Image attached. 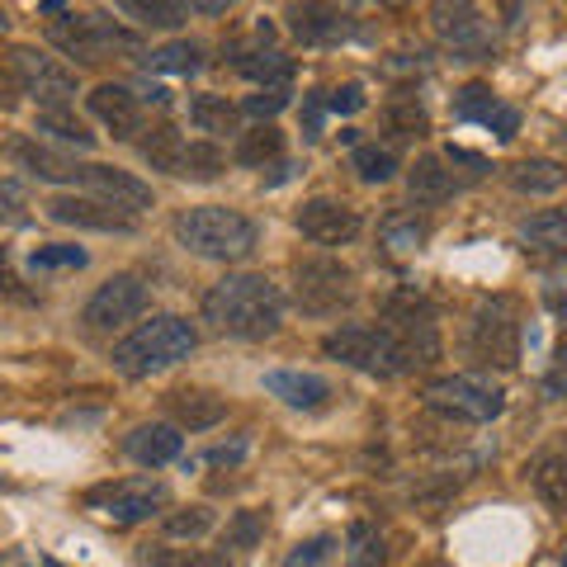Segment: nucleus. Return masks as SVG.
Returning <instances> with one entry per match:
<instances>
[{
    "instance_id": "obj_40",
    "label": "nucleus",
    "mask_w": 567,
    "mask_h": 567,
    "mask_svg": "<svg viewBox=\"0 0 567 567\" xmlns=\"http://www.w3.org/2000/svg\"><path fill=\"white\" fill-rule=\"evenodd\" d=\"M91 260L81 251V246H66V241H58V246H39V251H33V270H81V265Z\"/></svg>"
},
{
    "instance_id": "obj_48",
    "label": "nucleus",
    "mask_w": 567,
    "mask_h": 567,
    "mask_svg": "<svg viewBox=\"0 0 567 567\" xmlns=\"http://www.w3.org/2000/svg\"><path fill=\"white\" fill-rule=\"evenodd\" d=\"M181 567H233V554L227 548H194V554H181Z\"/></svg>"
},
{
    "instance_id": "obj_38",
    "label": "nucleus",
    "mask_w": 567,
    "mask_h": 567,
    "mask_svg": "<svg viewBox=\"0 0 567 567\" xmlns=\"http://www.w3.org/2000/svg\"><path fill=\"white\" fill-rule=\"evenodd\" d=\"M39 133H52V137H62V142H76V147H91V142H95V133H85V123L71 118L66 110H43L39 114Z\"/></svg>"
},
{
    "instance_id": "obj_52",
    "label": "nucleus",
    "mask_w": 567,
    "mask_h": 567,
    "mask_svg": "<svg viewBox=\"0 0 567 567\" xmlns=\"http://www.w3.org/2000/svg\"><path fill=\"white\" fill-rule=\"evenodd\" d=\"M142 100H152V104H166V100H171V91H166V85H152V81H142Z\"/></svg>"
},
{
    "instance_id": "obj_51",
    "label": "nucleus",
    "mask_w": 567,
    "mask_h": 567,
    "mask_svg": "<svg viewBox=\"0 0 567 567\" xmlns=\"http://www.w3.org/2000/svg\"><path fill=\"white\" fill-rule=\"evenodd\" d=\"M246 454V445H241V440H237V445H218V450H213L208 458H213V464H237V458Z\"/></svg>"
},
{
    "instance_id": "obj_18",
    "label": "nucleus",
    "mask_w": 567,
    "mask_h": 567,
    "mask_svg": "<svg viewBox=\"0 0 567 567\" xmlns=\"http://www.w3.org/2000/svg\"><path fill=\"white\" fill-rule=\"evenodd\" d=\"M520 246L529 260L563 265L567 260V208H544L520 227Z\"/></svg>"
},
{
    "instance_id": "obj_41",
    "label": "nucleus",
    "mask_w": 567,
    "mask_h": 567,
    "mask_svg": "<svg viewBox=\"0 0 567 567\" xmlns=\"http://www.w3.org/2000/svg\"><path fill=\"white\" fill-rule=\"evenodd\" d=\"M388 128H393L398 137H421L425 133V110L412 100H393L388 104Z\"/></svg>"
},
{
    "instance_id": "obj_45",
    "label": "nucleus",
    "mask_w": 567,
    "mask_h": 567,
    "mask_svg": "<svg viewBox=\"0 0 567 567\" xmlns=\"http://www.w3.org/2000/svg\"><path fill=\"white\" fill-rule=\"evenodd\" d=\"M0 218H6V223L24 218V189L14 181H0Z\"/></svg>"
},
{
    "instance_id": "obj_14",
    "label": "nucleus",
    "mask_w": 567,
    "mask_h": 567,
    "mask_svg": "<svg viewBox=\"0 0 567 567\" xmlns=\"http://www.w3.org/2000/svg\"><path fill=\"white\" fill-rule=\"evenodd\" d=\"M81 185L85 189H95V199H104L110 208H118V213H142V208H152V185L147 181H137V175H128V171H118V166H85V175H81Z\"/></svg>"
},
{
    "instance_id": "obj_26",
    "label": "nucleus",
    "mask_w": 567,
    "mask_h": 567,
    "mask_svg": "<svg viewBox=\"0 0 567 567\" xmlns=\"http://www.w3.org/2000/svg\"><path fill=\"white\" fill-rule=\"evenodd\" d=\"M237 66H241L246 81L265 85V91H289V81H293V62L275 48H260V52H251V58H241Z\"/></svg>"
},
{
    "instance_id": "obj_42",
    "label": "nucleus",
    "mask_w": 567,
    "mask_h": 567,
    "mask_svg": "<svg viewBox=\"0 0 567 567\" xmlns=\"http://www.w3.org/2000/svg\"><path fill=\"white\" fill-rule=\"evenodd\" d=\"M336 554V535H317V539H303L293 548L289 558H284V567H327Z\"/></svg>"
},
{
    "instance_id": "obj_30",
    "label": "nucleus",
    "mask_w": 567,
    "mask_h": 567,
    "mask_svg": "<svg viewBox=\"0 0 567 567\" xmlns=\"http://www.w3.org/2000/svg\"><path fill=\"white\" fill-rule=\"evenodd\" d=\"M350 171L360 175L364 185H383V181L398 175V156L388 147H379V142H360V147L350 152Z\"/></svg>"
},
{
    "instance_id": "obj_33",
    "label": "nucleus",
    "mask_w": 567,
    "mask_h": 567,
    "mask_svg": "<svg viewBox=\"0 0 567 567\" xmlns=\"http://www.w3.org/2000/svg\"><path fill=\"white\" fill-rule=\"evenodd\" d=\"M147 66L152 71H166V76H189V71L204 66V48L199 43H166V48L152 52Z\"/></svg>"
},
{
    "instance_id": "obj_12",
    "label": "nucleus",
    "mask_w": 567,
    "mask_h": 567,
    "mask_svg": "<svg viewBox=\"0 0 567 567\" xmlns=\"http://www.w3.org/2000/svg\"><path fill=\"white\" fill-rule=\"evenodd\" d=\"M298 233H303L312 246H346L354 233H360V213L341 199H308L298 208Z\"/></svg>"
},
{
    "instance_id": "obj_25",
    "label": "nucleus",
    "mask_w": 567,
    "mask_h": 567,
    "mask_svg": "<svg viewBox=\"0 0 567 567\" xmlns=\"http://www.w3.org/2000/svg\"><path fill=\"white\" fill-rule=\"evenodd\" d=\"M185 147H189V142L181 137V133H175L171 128V123H156V128L147 133V137H142V162H147L152 171H166V175H181V166H185Z\"/></svg>"
},
{
    "instance_id": "obj_6",
    "label": "nucleus",
    "mask_w": 567,
    "mask_h": 567,
    "mask_svg": "<svg viewBox=\"0 0 567 567\" xmlns=\"http://www.w3.org/2000/svg\"><path fill=\"white\" fill-rule=\"evenodd\" d=\"M293 298H298V308H303V312L331 317V312H341L354 298V275L346 270L341 260H331V256L298 260L293 265Z\"/></svg>"
},
{
    "instance_id": "obj_50",
    "label": "nucleus",
    "mask_w": 567,
    "mask_h": 567,
    "mask_svg": "<svg viewBox=\"0 0 567 567\" xmlns=\"http://www.w3.org/2000/svg\"><path fill=\"white\" fill-rule=\"evenodd\" d=\"M450 166H464V175L468 181H483V175L492 171L483 156H473V152H464V147H450Z\"/></svg>"
},
{
    "instance_id": "obj_34",
    "label": "nucleus",
    "mask_w": 567,
    "mask_h": 567,
    "mask_svg": "<svg viewBox=\"0 0 567 567\" xmlns=\"http://www.w3.org/2000/svg\"><path fill=\"white\" fill-rule=\"evenodd\" d=\"M379 233H383V246H388V251L412 256V251H421V241H425V223L406 218V213H388Z\"/></svg>"
},
{
    "instance_id": "obj_54",
    "label": "nucleus",
    "mask_w": 567,
    "mask_h": 567,
    "mask_svg": "<svg viewBox=\"0 0 567 567\" xmlns=\"http://www.w3.org/2000/svg\"><path fill=\"white\" fill-rule=\"evenodd\" d=\"M554 312H558V322L567 327V293H554Z\"/></svg>"
},
{
    "instance_id": "obj_19",
    "label": "nucleus",
    "mask_w": 567,
    "mask_h": 567,
    "mask_svg": "<svg viewBox=\"0 0 567 567\" xmlns=\"http://www.w3.org/2000/svg\"><path fill=\"white\" fill-rule=\"evenodd\" d=\"M91 114H95L114 137L142 133V110H137V95L128 91V85H114V81L95 85V91H91Z\"/></svg>"
},
{
    "instance_id": "obj_24",
    "label": "nucleus",
    "mask_w": 567,
    "mask_h": 567,
    "mask_svg": "<svg viewBox=\"0 0 567 567\" xmlns=\"http://www.w3.org/2000/svg\"><path fill=\"white\" fill-rule=\"evenodd\" d=\"M123 450H128L137 464H147V468H162L171 464V458H181V431L175 425H137V431L123 440Z\"/></svg>"
},
{
    "instance_id": "obj_3",
    "label": "nucleus",
    "mask_w": 567,
    "mask_h": 567,
    "mask_svg": "<svg viewBox=\"0 0 567 567\" xmlns=\"http://www.w3.org/2000/svg\"><path fill=\"white\" fill-rule=\"evenodd\" d=\"M175 241L204 260H246L256 251V223L237 208L204 204V208H185L175 218Z\"/></svg>"
},
{
    "instance_id": "obj_36",
    "label": "nucleus",
    "mask_w": 567,
    "mask_h": 567,
    "mask_svg": "<svg viewBox=\"0 0 567 567\" xmlns=\"http://www.w3.org/2000/svg\"><path fill=\"white\" fill-rule=\"evenodd\" d=\"M213 529V511L208 506H181L166 516V539H204Z\"/></svg>"
},
{
    "instance_id": "obj_46",
    "label": "nucleus",
    "mask_w": 567,
    "mask_h": 567,
    "mask_svg": "<svg viewBox=\"0 0 567 567\" xmlns=\"http://www.w3.org/2000/svg\"><path fill=\"white\" fill-rule=\"evenodd\" d=\"M360 104H364V91H360V85H341V91H331L327 95V110L331 114H354V110H360Z\"/></svg>"
},
{
    "instance_id": "obj_55",
    "label": "nucleus",
    "mask_w": 567,
    "mask_h": 567,
    "mask_svg": "<svg viewBox=\"0 0 567 567\" xmlns=\"http://www.w3.org/2000/svg\"><path fill=\"white\" fill-rule=\"evenodd\" d=\"M6 24H10V20H6V10H0V29H6Z\"/></svg>"
},
{
    "instance_id": "obj_53",
    "label": "nucleus",
    "mask_w": 567,
    "mask_h": 567,
    "mask_svg": "<svg viewBox=\"0 0 567 567\" xmlns=\"http://www.w3.org/2000/svg\"><path fill=\"white\" fill-rule=\"evenodd\" d=\"M10 104H14V81L0 71V110H10Z\"/></svg>"
},
{
    "instance_id": "obj_21",
    "label": "nucleus",
    "mask_w": 567,
    "mask_h": 567,
    "mask_svg": "<svg viewBox=\"0 0 567 567\" xmlns=\"http://www.w3.org/2000/svg\"><path fill=\"white\" fill-rule=\"evenodd\" d=\"M171 416L189 425V431H213L223 416H227V402L218 393H208V388H175V393L166 398Z\"/></svg>"
},
{
    "instance_id": "obj_16",
    "label": "nucleus",
    "mask_w": 567,
    "mask_h": 567,
    "mask_svg": "<svg viewBox=\"0 0 567 567\" xmlns=\"http://www.w3.org/2000/svg\"><path fill=\"white\" fill-rule=\"evenodd\" d=\"M48 218L66 223V227H91V233H133L137 227L128 213L110 208L104 199H71V194H62V199L48 204Z\"/></svg>"
},
{
    "instance_id": "obj_39",
    "label": "nucleus",
    "mask_w": 567,
    "mask_h": 567,
    "mask_svg": "<svg viewBox=\"0 0 567 567\" xmlns=\"http://www.w3.org/2000/svg\"><path fill=\"white\" fill-rule=\"evenodd\" d=\"M496 104H502V100H492L487 85H468V91H458V100H454V118H464V123H487Z\"/></svg>"
},
{
    "instance_id": "obj_43",
    "label": "nucleus",
    "mask_w": 567,
    "mask_h": 567,
    "mask_svg": "<svg viewBox=\"0 0 567 567\" xmlns=\"http://www.w3.org/2000/svg\"><path fill=\"white\" fill-rule=\"evenodd\" d=\"M284 104H289V91H260V95H246V114L256 118H275Z\"/></svg>"
},
{
    "instance_id": "obj_17",
    "label": "nucleus",
    "mask_w": 567,
    "mask_h": 567,
    "mask_svg": "<svg viewBox=\"0 0 567 567\" xmlns=\"http://www.w3.org/2000/svg\"><path fill=\"white\" fill-rule=\"evenodd\" d=\"M260 383L265 393L279 398L284 406H293V412H317L331 398V383L322 374H308V369H270Z\"/></svg>"
},
{
    "instance_id": "obj_47",
    "label": "nucleus",
    "mask_w": 567,
    "mask_h": 567,
    "mask_svg": "<svg viewBox=\"0 0 567 567\" xmlns=\"http://www.w3.org/2000/svg\"><path fill=\"white\" fill-rule=\"evenodd\" d=\"M137 567H181V554L166 544H142L137 548Z\"/></svg>"
},
{
    "instance_id": "obj_7",
    "label": "nucleus",
    "mask_w": 567,
    "mask_h": 567,
    "mask_svg": "<svg viewBox=\"0 0 567 567\" xmlns=\"http://www.w3.org/2000/svg\"><path fill=\"white\" fill-rule=\"evenodd\" d=\"M425 402L445 416H464V421H496L506 406V393L477 374H450V379H435L425 388Z\"/></svg>"
},
{
    "instance_id": "obj_9",
    "label": "nucleus",
    "mask_w": 567,
    "mask_h": 567,
    "mask_svg": "<svg viewBox=\"0 0 567 567\" xmlns=\"http://www.w3.org/2000/svg\"><path fill=\"white\" fill-rule=\"evenodd\" d=\"M10 58H14V76H20L24 95H33L43 110H66L71 95H76V76L62 62L43 58L39 48H14Z\"/></svg>"
},
{
    "instance_id": "obj_35",
    "label": "nucleus",
    "mask_w": 567,
    "mask_h": 567,
    "mask_svg": "<svg viewBox=\"0 0 567 567\" xmlns=\"http://www.w3.org/2000/svg\"><path fill=\"white\" fill-rule=\"evenodd\" d=\"M118 10L133 14V20H142V24H152V29H175L194 14V6H166V0H152V6L147 0H123Z\"/></svg>"
},
{
    "instance_id": "obj_22",
    "label": "nucleus",
    "mask_w": 567,
    "mask_h": 567,
    "mask_svg": "<svg viewBox=\"0 0 567 567\" xmlns=\"http://www.w3.org/2000/svg\"><path fill=\"white\" fill-rule=\"evenodd\" d=\"M454 189H458V181L445 171L440 156H421V162L406 171V194H412V204H421V208H440L445 199H454Z\"/></svg>"
},
{
    "instance_id": "obj_15",
    "label": "nucleus",
    "mask_w": 567,
    "mask_h": 567,
    "mask_svg": "<svg viewBox=\"0 0 567 567\" xmlns=\"http://www.w3.org/2000/svg\"><path fill=\"white\" fill-rule=\"evenodd\" d=\"M10 162L29 171V175H39V181L48 185H71V181H81L85 166L76 162V156H66V152H52L48 142L39 137H14L10 142Z\"/></svg>"
},
{
    "instance_id": "obj_44",
    "label": "nucleus",
    "mask_w": 567,
    "mask_h": 567,
    "mask_svg": "<svg viewBox=\"0 0 567 567\" xmlns=\"http://www.w3.org/2000/svg\"><path fill=\"white\" fill-rule=\"evenodd\" d=\"M483 128H492V133L502 137V142H511V137L520 133V114L511 110V104H496V110H492V118L483 123Z\"/></svg>"
},
{
    "instance_id": "obj_29",
    "label": "nucleus",
    "mask_w": 567,
    "mask_h": 567,
    "mask_svg": "<svg viewBox=\"0 0 567 567\" xmlns=\"http://www.w3.org/2000/svg\"><path fill=\"white\" fill-rule=\"evenodd\" d=\"M279 152H284V133L275 128V123H260V128L237 137V152L233 156H237L241 166H270Z\"/></svg>"
},
{
    "instance_id": "obj_32",
    "label": "nucleus",
    "mask_w": 567,
    "mask_h": 567,
    "mask_svg": "<svg viewBox=\"0 0 567 567\" xmlns=\"http://www.w3.org/2000/svg\"><path fill=\"white\" fill-rule=\"evenodd\" d=\"M265 525H270V511L265 506L237 511V516L227 520V529H223V548H256L260 535H265Z\"/></svg>"
},
{
    "instance_id": "obj_57",
    "label": "nucleus",
    "mask_w": 567,
    "mask_h": 567,
    "mask_svg": "<svg viewBox=\"0 0 567 567\" xmlns=\"http://www.w3.org/2000/svg\"><path fill=\"white\" fill-rule=\"evenodd\" d=\"M563 567H567V554H563Z\"/></svg>"
},
{
    "instance_id": "obj_5",
    "label": "nucleus",
    "mask_w": 567,
    "mask_h": 567,
    "mask_svg": "<svg viewBox=\"0 0 567 567\" xmlns=\"http://www.w3.org/2000/svg\"><path fill=\"white\" fill-rule=\"evenodd\" d=\"M52 48H62L66 58L76 62H104L110 52H137V33L118 29L114 20H104V14H62L58 24L48 29Z\"/></svg>"
},
{
    "instance_id": "obj_49",
    "label": "nucleus",
    "mask_w": 567,
    "mask_h": 567,
    "mask_svg": "<svg viewBox=\"0 0 567 567\" xmlns=\"http://www.w3.org/2000/svg\"><path fill=\"white\" fill-rule=\"evenodd\" d=\"M544 393H548V398H567V346L558 350L554 369H548V374H544Z\"/></svg>"
},
{
    "instance_id": "obj_28",
    "label": "nucleus",
    "mask_w": 567,
    "mask_h": 567,
    "mask_svg": "<svg viewBox=\"0 0 567 567\" xmlns=\"http://www.w3.org/2000/svg\"><path fill=\"white\" fill-rule=\"evenodd\" d=\"M237 104H227V95H194L189 100V123L199 133H237Z\"/></svg>"
},
{
    "instance_id": "obj_8",
    "label": "nucleus",
    "mask_w": 567,
    "mask_h": 567,
    "mask_svg": "<svg viewBox=\"0 0 567 567\" xmlns=\"http://www.w3.org/2000/svg\"><path fill=\"white\" fill-rule=\"evenodd\" d=\"M147 298L152 293L137 275H114L91 293V303L81 308V322H85V331H118V327H128L133 317L147 312Z\"/></svg>"
},
{
    "instance_id": "obj_13",
    "label": "nucleus",
    "mask_w": 567,
    "mask_h": 567,
    "mask_svg": "<svg viewBox=\"0 0 567 567\" xmlns=\"http://www.w3.org/2000/svg\"><path fill=\"white\" fill-rule=\"evenodd\" d=\"M431 20H435L440 39H445L454 52H464V62H483L487 58V48H492L487 20L473 6H435Z\"/></svg>"
},
{
    "instance_id": "obj_56",
    "label": "nucleus",
    "mask_w": 567,
    "mask_h": 567,
    "mask_svg": "<svg viewBox=\"0 0 567 567\" xmlns=\"http://www.w3.org/2000/svg\"><path fill=\"white\" fill-rule=\"evenodd\" d=\"M563 147H567V133H563Z\"/></svg>"
},
{
    "instance_id": "obj_2",
    "label": "nucleus",
    "mask_w": 567,
    "mask_h": 567,
    "mask_svg": "<svg viewBox=\"0 0 567 567\" xmlns=\"http://www.w3.org/2000/svg\"><path fill=\"white\" fill-rule=\"evenodd\" d=\"M194 346H199V336L185 317H152V322H142L133 336H123L114 346V369L128 379H147V374H162V369H175L185 364Z\"/></svg>"
},
{
    "instance_id": "obj_10",
    "label": "nucleus",
    "mask_w": 567,
    "mask_h": 567,
    "mask_svg": "<svg viewBox=\"0 0 567 567\" xmlns=\"http://www.w3.org/2000/svg\"><path fill=\"white\" fill-rule=\"evenodd\" d=\"M473 350L483 354L487 364H502V369H511L520 360V322H516V308H511L506 298H492V303L477 308Z\"/></svg>"
},
{
    "instance_id": "obj_20",
    "label": "nucleus",
    "mask_w": 567,
    "mask_h": 567,
    "mask_svg": "<svg viewBox=\"0 0 567 567\" xmlns=\"http://www.w3.org/2000/svg\"><path fill=\"white\" fill-rule=\"evenodd\" d=\"M289 29L303 43H336V39H350L354 33V14L336 10V6H293L289 10Z\"/></svg>"
},
{
    "instance_id": "obj_11",
    "label": "nucleus",
    "mask_w": 567,
    "mask_h": 567,
    "mask_svg": "<svg viewBox=\"0 0 567 567\" xmlns=\"http://www.w3.org/2000/svg\"><path fill=\"white\" fill-rule=\"evenodd\" d=\"M104 520L114 525H137L156 516V506H166V487L152 483V477H128V483H110V487H95L91 496H85Z\"/></svg>"
},
{
    "instance_id": "obj_1",
    "label": "nucleus",
    "mask_w": 567,
    "mask_h": 567,
    "mask_svg": "<svg viewBox=\"0 0 567 567\" xmlns=\"http://www.w3.org/2000/svg\"><path fill=\"white\" fill-rule=\"evenodd\" d=\"M284 298L279 284L265 275H227L204 293V322L237 341H265L279 331Z\"/></svg>"
},
{
    "instance_id": "obj_37",
    "label": "nucleus",
    "mask_w": 567,
    "mask_h": 567,
    "mask_svg": "<svg viewBox=\"0 0 567 567\" xmlns=\"http://www.w3.org/2000/svg\"><path fill=\"white\" fill-rule=\"evenodd\" d=\"M350 554H346V563L350 567H379L383 563V539H379V529L374 525H350Z\"/></svg>"
},
{
    "instance_id": "obj_27",
    "label": "nucleus",
    "mask_w": 567,
    "mask_h": 567,
    "mask_svg": "<svg viewBox=\"0 0 567 567\" xmlns=\"http://www.w3.org/2000/svg\"><path fill=\"white\" fill-rule=\"evenodd\" d=\"M563 181H567V171L558 162H548V156H529V162L511 166V185L520 194H554L563 189Z\"/></svg>"
},
{
    "instance_id": "obj_31",
    "label": "nucleus",
    "mask_w": 567,
    "mask_h": 567,
    "mask_svg": "<svg viewBox=\"0 0 567 567\" xmlns=\"http://www.w3.org/2000/svg\"><path fill=\"white\" fill-rule=\"evenodd\" d=\"M227 171V156H223V147L218 142H189L185 147V166H181V175L185 181H218V175Z\"/></svg>"
},
{
    "instance_id": "obj_23",
    "label": "nucleus",
    "mask_w": 567,
    "mask_h": 567,
    "mask_svg": "<svg viewBox=\"0 0 567 567\" xmlns=\"http://www.w3.org/2000/svg\"><path fill=\"white\" fill-rule=\"evenodd\" d=\"M529 487H535V496L548 511L567 516V450H544L529 464Z\"/></svg>"
},
{
    "instance_id": "obj_4",
    "label": "nucleus",
    "mask_w": 567,
    "mask_h": 567,
    "mask_svg": "<svg viewBox=\"0 0 567 567\" xmlns=\"http://www.w3.org/2000/svg\"><path fill=\"white\" fill-rule=\"evenodd\" d=\"M322 350L331 354V360H341L350 369H364V374L374 379H398L406 374V360L398 350V336L388 327H364V322H350L341 331H331Z\"/></svg>"
}]
</instances>
